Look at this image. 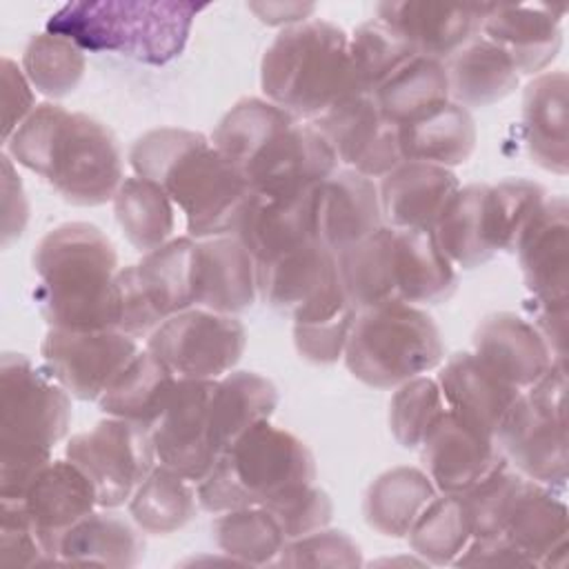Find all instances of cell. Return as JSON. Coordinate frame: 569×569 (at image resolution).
I'll return each instance as SVG.
<instances>
[{"instance_id":"cell-11","label":"cell","mask_w":569,"mask_h":569,"mask_svg":"<svg viewBox=\"0 0 569 569\" xmlns=\"http://www.w3.org/2000/svg\"><path fill=\"white\" fill-rule=\"evenodd\" d=\"M247 347L244 325L229 313L189 307L169 316L147 338V349L176 378L216 380L233 371Z\"/></svg>"},{"instance_id":"cell-15","label":"cell","mask_w":569,"mask_h":569,"mask_svg":"<svg viewBox=\"0 0 569 569\" xmlns=\"http://www.w3.org/2000/svg\"><path fill=\"white\" fill-rule=\"evenodd\" d=\"M16 502H20L49 562H58L62 536L98 507L93 485L69 458L47 462Z\"/></svg>"},{"instance_id":"cell-10","label":"cell","mask_w":569,"mask_h":569,"mask_svg":"<svg viewBox=\"0 0 569 569\" xmlns=\"http://www.w3.org/2000/svg\"><path fill=\"white\" fill-rule=\"evenodd\" d=\"M67 458L89 478L98 509H116L133 496L158 465L151 429L107 416L89 431L69 438Z\"/></svg>"},{"instance_id":"cell-12","label":"cell","mask_w":569,"mask_h":569,"mask_svg":"<svg viewBox=\"0 0 569 569\" xmlns=\"http://www.w3.org/2000/svg\"><path fill=\"white\" fill-rule=\"evenodd\" d=\"M136 338L118 329H58L49 327L42 345L44 371L78 400H98L109 382L138 353Z\"/></svg>"},{"instance_id":"cell-45","label":"cell","mask_w":569,"mask_h":569,"mask_svg":"<svg viewBox=\"0 0 569 569\" xmlns=\"http://www.w3.org/2000/svg\"><path fill=\"white\" fill-rule=\"evenodd\" d=\"M409 547L429 565H453L473 538L460 493L433 496L407 533Z\"/></svg>"},{"instance_id":"cell-55","label":"cell","mask_w":569,"mask_h":569,"mask_svg":"<svg viewBox=\"0 0 569 569\" xmlns=\"http://www.w3.org/2000/svg\"><path fill=\"white\" fill-rule=\"evenodd\" d=\"M2 102H4V129L2 142L11 138V133L31 116L38 107L33 87L27 80L22 67H18L11 58H2Z\"/></svg>"},{"instance_id":"cell-33","label":"cell","mask_w":569,"mask_h":569,"mask_svg":"<svg viewBox=\"0 0 569 569\" xmlns=\"http://www.w3.org/2000/svg\"><path fill=\"white\" fill-rule=\"evenodd\" d=\"M431 233L453 267L476 269L489 262L498 253L489 222V184L460 187Z\"/></svg>"},{"instance_id":"cell-34","label":"cell","mask_w":569,"mask_h":569,"mask_svg":"<svg viewBox=\"0 0 569 569\" xmlns=\"http://www.w3.org/2000/svg\"><path fill=\"white\" fill-rule=\"evenodd\" d=\"M176 382L178 378L173 371L144 349L138 351L109 382L98 398V405L111 418H122L151 429L164 411Z\"/></svg>"},{"instance_id":"cell-39","label":"cell","mask_w":569,"mask_h":569,"mask_svg":"<svg viewBox=\"0 0 569 569\" xmlns=\"http://www.w3.org/2000/svg\"><path fill=\"white\" fill-rule=\"evenodd\" d=\"M338 276L356 309L400 302L393 278V229L382 224L371 236L336 253Z\"/></svg>"},{"instance_id":"cell-18","label":"cell","mask_w":569,"mask_h":569,"mask_svg":"<svg viewBox=\"0 0 569 569\" xmlns=\"http://www.w3.org/2000/svg\"><path fill=\"white\" fill-rule=\"evenodd\" d=\"M516 256L525 287L540 309H567L569 284V204L549 196L525 229Z\"/></svg>"},{"instance_id":"cell-38","label":"cell","mask_w":569,"mask_h":569,"mask_svg":"<svg viewBox=\"0 0 569 569\" xmlns=\"http://www.w3.org/2000/svg\"><path fill=\"white\" fill-rule=\"evenodd\" d=\"M278 407L273 382L256 371H229L213 382L211 436L222 453L242 431L269 420Z\"/></svg>"},{"instance_id":"cell-22","label":"cell","mask_w":569,"mask_h":569,"mask_svg":"<svg viewBox=\"0 0 569 569\" xmlns=\"http://www.w3.org/2000/svg\"><path fill=\"white\" fill-rule=\"evenodd\" d=\"M316 187L296 193H258L251 191L236 238L253 256L256 264H264L316 238L313 222Z\"/></svg>"},{"instance_id":"cell-24","label":"cell","mask_w":569,"mask_h":569,"mask_svg":"<svg viewBox=\"0 0 569 569\" xmlns=\"http://www.w3.org/2000/svg\"><path fill=\"white\" fill-rule=\"evenodd\" d=\"M458 189L460 180L451 169L405 160L378 187L382 222L393 229L431 231Z\"/></svg>"},{"instance_id":"cell-53","label":"cell","mask_w":569,"mask_h":569,"mask_svg":"<svg viewBox=\"0 0 569 569\" xmlns=\"http://www.w3.org/2000/svg\"><path fill=\"white\" fill-rule=\"evenodd\" d=\"M276 565L280 567H360L362 551L340 529H318L287 540Z\"/></svg>"},{"instance_id":"cell-9","label":"cell","mask_w":569,"mask_h":569,"mask_svg":"<svg viewBox=\"0 0 569 569\" xmlns=\"http://www.w3.org/2000/svg\"><path fill=\"white\" fill-rule=\"evenodd\" d=\"M567 369L565 360L520 391L493 440L507 460L525 478L542 487H565L567 482Z\"/></svg>"},{"instance_id":"cell-4","label":"cell","mask_w":569,"mask_h":569,"mask_svg":"<svg viewBox=\"0 0 569 569\" xmlns=\"http://www.w3.org/2000/svg\"><path fill=\"white\" fill-rule=\"evenodd\" d=\"M260 89L269 102L309 122L360 96L347 31L320 18L282 27L262 53Z\"/></svg>"},{"instance_id":"cell-14","label":"cell","mask_w":569,"mask_h":569,"mask_svg":"<svg viewBox=\"0 0 569 569\" xmlns=\"http://www.w3.org/2000/svg\"><path fill=\"white\" fill-rule=\"evenodd\" d=\"M311 124L333 149L340 164L367 178H385L405 162L398 124L391 122L369 93L351 96Z\"/></svg>"},{"instance_id":"cell-28","label":"cell","mask_w":569,"mask_h":569,"mask_svg":"<svg viewBox=\"0 0 569 569\" xmlns=\"http://www.w3.org/2000/svg\"><path fill=\"white\" fill-rule=\"evenodd\" d=\"M567 505L549 487L527 480L516 498L502 536H507L533 567L567 565Z\"/></svg>"},{"instance_id":"cell-52","label":"cell","mask_w":569,"mask_h":569,"mask_svg":"<svg viewBox=\"0 0 569 569\" xmlns=\"http://www.w3.org/2000/svg\"><path fill=\"white\" fill-rule=\"evenodd\" d=\"M262 507L278 520L287 540L325 529L333 518V502L329 493L318 489L313 482L291 487Z\"/></svg>"},{"instance_id":"cell-37","label":"cell","mask_w":569,"mask_h":569,"mask_svg":"<svg viewBox=\"0 0 569 569\" xmlns=\"http://www.w3.org/2000/svg\"><path fill=\"white\" fill-rule=\"evenodd\" d=\"M436 493L427 471L407 465L393 467L367 487L362 516L380 536L405 538Z\"/></svg>"},{"instance_id":"cell-20","label":"cell","mask_w":569,"mask_h":569,"mask_svg":"<svg viewBox=\"0 0 569 569\" xmlns=\"http://www.w3.org/2000/svg\"><path fill=\"white\" fill-rule=\"evenodd\" d=\"M420 458L440 493H465L505 462L493 436L445 411L422 440Z\"/></svg>"},{"instance_id":"cell-17","label":"cell","mask_w":569,"mask_h":569,"mask_svg":"<svg viewBox=\"0 0 569 569\" xmlns=\"http://www.w3.org/2000/svg\"><path fill=\"white\" fill-rule=\"evenodd\" d=\"M489 2H420L398 0L376 4V20L396 31L418 56L445 62L480 36Z\"/></svg>"},{"instance_id":"cell-44","label":"cell","mask_w":569,"mask_h":569,"mask_svg":"<svg viewBox=\"0 0 569 569\" xmlns=\"http://www.w3.org/2000/svg\"><path fill=\"white\" fill-rule=\"evenodd\" d=\"M371 98L391 122L402 124L449 100L445 62L416 53L402 62Z\"/></svg>"},{"instance_id":"cell-41","label":"cell","mask_w":569,"mask_h":569,"mask_svg":"<svg viewBox=\"0 0 569 569\" xmlns=\"http://www.w3.org/2000/svg\"><path fill=\"white\" fill-rule=\"evenodd\" d=\"M111 202L116 220L133 249L149 253L171 240L176 204L153 180L140 176L124 178Z\"/></svg>"},{"instance_id":"cell-47","label":"cell","mask_w":569,"mask_h":569,"mask_svg":"<svg viewBox=\"0 0 569 569\" xmlns=\"http://www.w3.org/2000/svg\"><path fill=\"white\" fill-rule=\"evenodd\" d=\"M87 69L84 51L56 33L33 36L22 53V71L31 87L47 98H64L76 91Z\"/></svg>"},{"instance_id":"cell-3","label":"cell","mask_w":569,"mask_h":569,"mask_svg":"<svg viewBox=\"0 0 569 569\" xmlns=\"http://www.w3.org/2000/svg\"><path fill=\"white\" fill-rule=\"evenodd\" d=\"M38 284L33 300L58 329H116L113 280L118 253L113 242L89 222H62L33 249Z\"/></svg>"},{"instance_id":"cell-46","label":"cell","mask_w":569,"mask_h":569,"mask_svg":"<svg viewBox=\"0 0 569 569\" xmlns=\"http://www.w3.org/2000/svg\"><path fill=\"white\" fill-rule=\"evenodd\" d=\"M216 545L238 565H273L287 542L278 520L264 507H242L218 513Z\"/></svg>"},{"instance_id":"cell-32","label":"cell","mask_w":569,"mask_h":569,"mask_svg":"<svg viewBox=\"0 0 569 569\" xmlns=\"http://www.w3.org/2000/svg\"><path fill=\"white\" fill-rule=\"evenodd\" d=\"M445 71L449 100L465 109L496 104L511 96L520 82V73L509 56L485 36H476L447 58Z\"/></svg>"},{"instance_id":"cell-51","label":"cell","mask_w":569,"mask_h":569,"mask_svg":"<svg viewBox=\"0 0 569 569\" xmlns=\"http://www.w3.org/2000/svg\"><path fill=\"white\" fill-rule=\"evenodd\" d=\"M529 478L518 473L513 467L498 465L489 476H485L480 482H476L471 489H467L462 496L471 533L473 538H487V536H500L507 522V516L520 496L522 487Z\"/></svg>"},{"instance_id":"cell-31","label":"cell","mask_w":569,"mask_h":569,"mask_svg":"<svg viewBox=\"0 0 569 569\" xmlns=\"http://www.w3.org/2000/svg\"><path fill=\"white\" fill-rule=\"evenodd\" d=\"M400 151L405 160L458 167L476 149V122L469 109L447 100L425 113L398 124Z\"/></svg>"},{"instance_id":"cell-42","label":"cell","mask_w":569,"mask_h":569,"mask_svg":"<svg viewBox=\"0 0 569 569\" xmlns=\"http://www.w3.org/2000/svg\"><path fill=\"white\" fill-rule=\"evenodd\" d=\"M127 505L129 516L140 531L151 536H169L193 520L198 496L191 480L164 465H156L138 485Z\"/></svg>"},{"instance_id":"cell-6","label":"cell","mask_w":569,"mask_h":569,"mask_svg":"<svg viewBox=\"0 0 569 569\" xmlns=\"http://www.w3.org/2000/svg\"><path fill=\"white\" fill-rule=\"evenodd\" d=\"M71 425V396L24 353L0 360V500H18Z\"/></svg>"},{"instance_id":"cell-49","label":"cell","mask_w":569,"mask_h":569,"mask_svg":"<svg viewBox=\"0 0 569 569\" xmlns=\"http://www.w3.org/2000/svg\"><path fill=\"white\" fill-rule=\"evenodd\" d=\"M349 56L362 93H373L416 51L380 20H367L349 36Z\"/></svg>"},{"instance_id":"cell-36","label":"cell","mask_w":569,"mask_h":569,"mask_svg":"<svg viewBox=\"0 0 569 569\" xmlns=\"http://www.w3.org/2000/svg\"><path fill=\"white\" fill-rule=\"evenodd\" d=\"M193 256L196 240L182 236L171 238L158 249L144 253L140 262L131 264L138 289L158 322H164L178 311L196 307Z\"/></svg>"},{"instance_id":"cell-23","label":"cell","mask_w":569,"mask_h":569,"mask_svg":"<svg viewBox=\"0 0 569 569\" xmlns=\"http://www.w3.org/2000/svg\"><path fill=\"white\" fill-rule=\"evenodd\" d=\"M473 353L518 391L529 389L558 362L536 325L511 311L482 318L473 331Z\"/></svg>"},{"instance_id":"cell-29","label":"cell","mask_w":569,"mask_h":569,"mask_svg":"<svg viewBox=\"0 0 569 569\" xmlns=\"http://www.w3.org/2000/svg\"><path fill=\"white\" fill-rule=\"evenodd\" d=\"M567 89L565 71L538 73L522 96V131L533 162L551 173L565 176L567 156Z\"/></svg>"},{"instance_id":"cell-16","label":"cell","mask_w":569,"mask_h":569,"mask_svg":"<svg viewBox=\"0 0 569 569\" xmlns=\"http://www.w3.org/2000/svg\"><path fill=\"white\" fill-rule=\"evenodd\" d=\"M338 164L322 133L311 122L296 120L262 147L242 176L251 191L296 193L329 178Z\"/></svg>"},{"instance_id":"cell-50","label":"cell","mask_w":569,"mask_h":569,"mask_svg":"<svg viewBox=\"0 0 569 569\" xmlns=\"http://www.w3.org/2000/svg\"><path fill=\"white\" fill-rule=\"evenodd\" d=\"M445 411L438 382L427 373L416 376L396 387L389 400V429L402 449H418Z\"/></svg>"},{"instance_id":"cell-58","label":"cell","mask_w":569,"mask_h":569,"mask_svg":"<svg viewBox=\"0 0 569 569\" xmlns=\"http://www.w3.org/2000/svg\"><path fill=\"white\" fill-rule=\"evenodd\" d=\"M251 11H256L260 16L262 22L267 24H284V27H291V24H298V22H305L309 20L307 16L316 9L313 4H249Z\"/></svg>"},{"instance_id":"cell-13","label":"cell","mask_w":569,"mask_h":569,"mask_svg":"<svg viewBox=\"0 0 569 569\" xmlns=\"http://www.w3.org/2000/svg\"><path fill=\"white\" fill-rule=\"evenodd\" d=\"M216 380L178 378L164 411L151 427L158 465L191 482H200L220 456L211 436V391Z\"/></svg>"},{"instance_id":"cell-57","label":"cell","mask_w":569,"mask_h":569,"mask_svg":"<svg viewBox=\"0 0 569 569\" xmlns=\"http://www.w3.org/2000/svg\"><path fill=\"white\" fill-rule=\"evenodd\" d=\"M2 191H4V220H2V242L9 244L18 238L27 224V198L22 182L13 171L11 156L2 153Z\"/></svg>"},{"instance_id":"cell-40","label":"cell","mask_w":569,"mask_h":569,"mask_svg":"<svg viewBox=\"0 0 569 569\" xmlns=\"http://www.w3.org/2000/svg\"><path fill=\"white\" fill-rule=\"evenodd\" d=\"M342 282L322 291L298 311H293V345L298 353L313 365H333L342 358L345 345L356 318Z\"/></svg>"},{"instance_id":"cell-7","label":"cell","mask_w":569,"mask_h":569,"mask_svg":"<svg viewBox=\"0 0 569 569\" xmlns=\"http://www.w3.org/2000/svg\"><path fill=\"white\" fill-rule=\"evenodd\" d=\"M316 480L309 447L291 431L262 420L242 431L196 482L198 505L218 516L262 507L282 491Z\"/></svg>"},{"instance_id":"cell-25","label":"cell","mask_w":569,"mask_h":569,"mask_svg":"<svg viewBox=\"0 0 569 569\" xmlns=\"http://www.w3.org/2000/svg\"><path fill=\"white\" fill-rule=\"evenodd\" d=\"M258 296L253 256L236 236L196 240L193 302L218 313L236 316Z\"/></svg>"},{"instance_id":"cell-56","label":"cell","mask_w":569,"mask_h":569,"mask_svg":"<svg viewBox=\"0 0 569 569\" xmlns=\"http://www.w3.org/2000/svg\"><path fill=\"white\" fill-rule=\"evenodd\" d=\"M456 567H533L529 558L507 538L487 536L471 538L462 553L453 560Z\"/></svg>"},{"instance_id":"cell-19","label":"cell","mask_w":569,"mask_h":569,"mask_svg":"<svg viewBox=\"0 0 569 569\" xmlns=\"http://www.w3.org/2000/svg\"><path fill=\"white\" fill-rule=\"evenodd\" d=\"M567 4L489 2L480 33L498 44L520 76L542 73L562 47Z\"/></svg>"},{"instance_id":"cell-1","label":"cell","mask_w":569,"mask_h":569,"mask_svg":"<svg viewBox=\"0 0 569 569\" xmlns=\"http://www.w3.org/2000/svg\"><path fill=\"white\" fill-rule=\"evenodd\" d=\"M127 160L136 176L167 191L184 213L189 238L236 233L251 187L204 133L180 127L151 129L136 138Z\"/></svg>"},{"instance_id":"cell-21","label":"cell","mask_w":569,"mask_h":569,"mask_svg":"<svg viewBox=\"0 0 569 569\" xmlns=\"http://www.w3.org/2000/svg\"><path fill=\"white\" fill-rule=\"evenodd\" d=\"M316 238L338 253L378 231L382 222L378 187L371 178L338 167L313 191Z\"/></svg>"},{"instance_id":"cell-43","label":"cell","mask_w":569,"mask_h":569,"mask_svg":"<svg viewBox=\"0 0 569 569\" xmlns=\"http://www.w3.org/2000/svg\"><path fill=\"white\" fill-rule=\"evenodd\" d=\"M296 118L267 98L238 100L216 124L211 144L242 173L262 147Z\"/></svg>"},{"instance_id":"cell-27","label":"cell","mask_w":569,"mask_h":569,"mask_svg":"<svg viewBox=\"0 0 569 569\" xmlns=\"http://www.w3.org/2000/svg\"><path fill=\"white\" fill-rule=\"evenodd\" d=\"M258 269V296L276 311L293 313L340 282L336 253L318 240L305 242Z\"/></svg>"},{"instance_id":"cell-8","label":"cell","mask_w":569,"mask_h":569,"mask_svg":"<svg viewBox=\"0 0 569 569\" xmlns=\"http://www.w3.org/2000/svg\"><path fill=\"white\" fill-rule=\"evenodd\" d=\"M342 358L356 380L396 389L436 369L445 358V345L427 311L407 302H385L356 311Z\"/></svg>"},{"instance_id":"cell-2","label":"cell","mask_w":569,"mask_h":569,"mask_svg":"<svg viewBox=\"0 0 569 569\" xmlns=\"http://www.w3.org/2000/svg\"><path fill=\"white\" fill-rule=\"evenodd\" d=\"M4 153L44 178L67 202L98 207L113 200L122 153L111 129L96 118L42 102L4 142Z\"/></svg>"},{"instance_id":"cell-30","label":"cell","mask_w":569,"mask_h":569,"mask_svg":"<svg viewBox=\"0 0 569 569\" xmlns=\"http://www.w3.org/2000/svg\"><path fill=\"white\" fill-rule=\"evenodd\" d=\"M393 278L398 300L416 307L440 305L458 287L456 267L425 229H393Z\"/></svg>"},{"instance_id":"cell-26","label":"cell","mask_w":569,"mask_h":569,"mask_svg":"<svg viewBox=\"0 0 569 569\" xmlns=\"http://www.w3.org/2000/svg\"><path fill=\"white\" fill-rule=\"evenodd\" d=\"M445 407L469 427L493 436L518 389L496 376L473 351L451 356L436 378Z\"/></svg>"},{"instance_id":"cell-5","label":"cell","mask_w":569,"mask_h":569,"mask_svg":"<svg viewBox=\"0 0 569 569\" xmlns=\"http://www.w3.org/2000/svg\"><path fill=\"white\" fill-rule=\"evenodd\" d=\"M207 2L191 0H78L47 20V31L69 38L82 51H107L142 64H167L189 40Z\"/></svg>"},{"instance_id":"cell-48","label":"cell","mask_w":569,"mask_h":569,"mask_svg":"<svg viewBox=\"0 0 569 569\" xmlns=\"http://www.w3.org/2000/svg\"><path fill=\"white\" fill-rule=\"evenodd\" d=\"M547 198V189L527 178H509L489 184V222L496 251L516 253L525 229Z\"/></svg>"},{"instance_id":"cell-35","label":"cell","mask_w":569,"mask_h":569,"mask_svg":"<svg viewBox=\"0 0 569 569\" xmlns=\"http://www.w3.org/2000/svg\"><path fill=\"white\" fill-rule=\"evenodd\" d=\"M144 556V538L136 522L109 511H91L60 540L58 562L136 567Z\"/></svg>"},{"instance_id":"cell-54","label":"cell","mask_w":569,"mask_h":569,"mask_svg":"<svg viewBox=\"0 0 569 569\" xmlns=\"http://www.w3.org/2000/svg\"><path fill=\"white\" fill-rule=\"evenodd\" d=\"M47 562L49 560L20 502L0 500V565L33 567V565H47Z\"/></svg>"}]
</instances>
